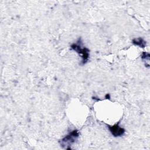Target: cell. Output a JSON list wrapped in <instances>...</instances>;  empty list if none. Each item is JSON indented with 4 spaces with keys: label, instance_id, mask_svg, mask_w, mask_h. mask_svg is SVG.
Here are the masks:
<instances>
[{
    "label": "cell",
    "instance_id": "277c9868",
    "mask_svg": "<svg viewBox=\"0 0 150 150\" xmlns=\"http://www.w3.org/2000/svg\"><path fill=\"white\" fill-rule=\"evenodd\" d=\"M132 43L137 46H139L141 47H144L145 46V42L141 38H139L138 39H134L132 40Z\"/></svg>",
    "mask_w": 150,
    "mask_h": 150
},
{
    "label": "cell",
    "instance_id": "7a4b0ae2",
    "mask_svg": "<svg viewBox=\"0 0 150 150\" xmlns=\"http://www.w3.org/2000/svg\"><path fill=\"white\" fill-rule=\"evenodd\" d=\"M79 137V132L77 130H73L64 137L61 141V145L63 146H70L73 144Z\"/></svg>",
    "mask_w": 150,
    "mask_h": 150
},
{
    "label": "cell",
    "instance_id": "3957f363",
    "mask_svg": "<svg viewBox=\"0 0 150 150\" xmlns=\"http://www.w3.org/2000/svg\"><path fill=\"white\" fill-rule=\"evenodd\" d=\"M108 128L112 135L114 137H120L125 132V129L120 127L118 124H115L112 126H108Z\"/></svg>",
    "mask_w": 150,
    "mask_h": 150
},
{
    "label": "cell",
    "instance_id": "6da1fadb",
    "mask_svg": "<svg viewBox=\"0 0 150 150\" xmlns=\"http://www.w3.org/2000/svg\"><path fill=\"white\" fill-rule=\"evenodd\" d=\"M79 42H77V43H73V45H71V47L72 48V49H73L74 50L76 51L77 53H79V54H80L82 56V59H83V64H84L87 62V61L88 59V57H89V50L86 47H81V45L79 43Z\"/></svg>",
    "mask_w": 150,
    "mask_h": 150
}]
</instances>
